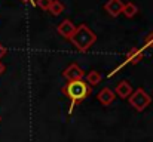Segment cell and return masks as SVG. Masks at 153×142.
I'll return each instance as SVG.
<instances>
[{
	"mask_svg": "<svg viewBox=\"0 0 153 142\" xmlns=\"http://www.w3.org/2000/svg\"><path fill=\"white\" fill-rule=\"evenodd\" d=\"M131 93H132V86H131V83L126 82V80L119 82V85L116 86V95H117L119 98H122V99H126V98H129Z\"/></svg>",
	"mask_w": 153,
	"mask_h": 142,
	"instance_id": "9c48e42d",
	"label": "cell"
},
{
	"mask_svg": "<svg viewBox=\"0 0 153 142\" xmlns=\"http://www.w3.org/2000/svg\"><path fill=\"white\" fill-rule=\"evenodd\" d=\"M4 53H6V47H4L3 45H1V43H0V59H1V58L4 56Z\"/></svg>",
	"mask_w": 153,
	"mask_h": 142,
	"instance_id": "9a60e30c",
	"label": "cell"
},
{
	"mask_svg": "<svg viewBox=\"0 0 153 142\" xmlns=\"http://www.w3.org/2000/svg\"><path fill=\"white\" fill-rule=\"evenodd\" d=\"M131 107L137 111H144L152 104V96L147 93L143 88H138L137 90H132V93L128 98Z\"/></svg>",
	"mask_w": 153,
	"mask_h": 142,
	"instance_id": "3957f363",
	"label": "cell"
},
{
	"mask_svg": "<svg viewBox=\"0 0 153 142\" xmlns=\"http://www.w3.org/2000/svg\"><path fill=\"white\" fill-rule=\"evenodd\" d=\"M0 120H1V117H0Z\"/></svg>",
	"mask_w": 153,
	"mask_h": 142,
	"instance_id": "ac0fdd59",
	"label": "cell"
},
{
	"mask_svg": "<svg viewBox=\"0 0 153 142\" xmlns=\"http://www.w3.org/2000/svg\"><path fill=\"white\" fill-rule=\"evenodd\" d=\"M122 13H123L126 18H134V16L138 13V7H137L135 3H132V1L125 3L123 7H122Z\"/></svg>",
	"mask_w": 153,
	"mask_h": 142,
	"instance_id": "30bf717a",
	"label": "cell"
},
{
	"mask_svg": "<svg viewBox=\"0 0 153 142\" xmlns=\"http://www.w3.org/2000/svg\"><path fill=\"white\" fill-rule=\"evenodd\" d=\"M122 7H123L122 0H108V1L104 4L105 12H107L110 16H113V18H116V16H119V15L122 13Z\"/></svg>",
	"mask_w": 153,
	"mask_h": 142,
	"instance_id": "8992f818",
	"label": "cell"
},
{
	"mask_svg": "<svg viewBox=\"0 0 153 142\" xmlns=\"http://www.w3.org/2000/svg\"><path fill=\"white\" fill-rule=\"evenodd\" d=\"M74 30H76V25H74L70 19H64V21H61V22L58 24V27H56L58 34L62 36L64 39H70V37L73 36Z\"/></svg>",
	"mask_w": 153,
	"mask_h": 142,
	"instance_id": "5b68a950",
	"label": "cell"
},
{
	"mask_svg": "<svg viewBox=\"0 0 153 142\" xmlns=\"http://www.w3.org/2000/svg\"><path fill=\"white\" fill-rule=\"evenodd\" d=\"M149 47H153V33H149L146 36V40H144V45H143V49H149Z\"/></svg>",
	"mask_w": 153,
	"mask_h": 142,
	"instance_id": "5bb4252c",
	"label": "cell"
},
{
	"mask_svg": "<svg viewBox=\"0 0 153 142\" xmlns=\"http://www.w3.org/2000/svg\"><path fill=\"white\" fill-rule=\"evenodd\" d=\"M22 1H28V0H22Z\"/></svg>",
	"mask_w": 153,
	"mask_h": 142,
	"instance_id": "e0dca14e",
	"label": "cell"
},
{
	"mask_svg": "<svg viewBox=\"0 0 153 142\" xmlns=\"http://www.w3.org/2000/svg\"><path fill=\"white\" fill-rule=\"evenodd\" d=\"M114 92L111 90V89H108V88H102L101 90L98 92V95H97V99L101 102L104 107H107V105H110L113 101H114Z\"/></svg>",
	"mask_w": 153,
	"mask_h": 142,
	"instance_id": "ba28073f",
	"label": "cell"
},
{
	"mask_svg": "<svg viewBox=\"0 0 153 142\" xmlns=\"http://www.w3.org/2000/svg\"><path fill=\"white\" fill-rule=\"evenodd\" d=\"M62 76H64L68 82H74V80H83L85 73H83V70H82L77 64H70V65L62 71Z\"/></svg>",
	"mask_w": 153,
	"mask_h": 142,
	"instance_id": "277c9868",
	"label": "cell"
},
{
	"mask_svg": "<svg viewBox=\"0 0 153 142\" xmlns=\"http://www.w3.org/2000/svg\"><path fill=\"white\" fill-rule=\"evenodd\" d=\"M143 53H144V49H143V47H141V49H137V47L131 49V50L128 52V55H126L123 64H138V62L143 59ZM123 64H122V65H123ZM122 65H120V67H122Z\"/></svg>",
	"mask_w": 153,
	"mask_h": 142,
	"instance_id": "52a82bcc",
	"label": "cell"
},
{
	"mask_svg": "<svg viewBox=\"0 0 153 142\" xmlns=\"http://www.w3.org/2000/svg\"><path fill=\"white\" fill-rule=\"evenodd\" d=\"M3 71H4V65H3V64L0 62V76L3 74Z\"/></svg>",
	"mask_w": 153,
	"mask_h": 142,
	"instance_id": "2e32d148",
	"label": "cell"
},
{
	"mask_svg": "<svg viewBox=\"0 0 153 142\" xmlns=\"http://www.w3.org/2000/svg\"><path fill=\"white\" fill-rule=\"evenodd\" d=\"M86 83L89 85V86H97V85H100V82H101V74L98 73V71H91V73H88L86 76Z\"/></svg>",
	"mask_w": 153,
	"mask_h": 142,
	"instance_id": "8fae6325",
	"label": "cell"
},
{
	"mask_svg": "<svg viewBox=\"0 0 153 142\" xmlns=\"http://www.w3.org/2000/svg\"><path fill=\"white\" fill-rule=\"evenodd\" d=\"M51 3H52V0H36V4L40 9H43V10H48L49 6H51Z\"/></svg>",
	"mask_w": 153,
	"mask_h": 142,
	"instance_id": "4fadbf2b",
	"label": "cell"
},
{
	"mask_svg": "<svg viewBox=\"0 0 153 142\" xmlns=\"http://www.w3.org/2000/svg\"><path fill=\"white\" fill-rule=\"evenodd\" d=\"M48 12H49L51 15H53V16H58V15H61V13L64 12V4H62L61 1H58V0H52Z\"/></svg>",
	"mask_w": 153,
	"mask_h": 142,
	"instance_id": "7c38bea8",
	"label": "cell"
},
{
	"mask_svg": "<svg viewBox=\"0 0 153 142\" xmlns=\"http://www.w3.org/2000/svg\"><path fill=\"white\" fill-rule=\"evenodd\" d=\"M61 90H62V93L70 99L68 114H71L73 110H74V107L77 104H80L83 99H86L91 95V86L85 80H74V82H68Z\"/></svg>",
	"mask_w": 153,
	"mask_h": 142,
	"instance_id": "6da1fadb",
	"label": "cell"
},
{
	"mask_svg": "<svg viewBox=\"0 0 153 142\" xmlns=\"http://www.w3.org/2000/svg\"><path fill=\"white\" fill-rule=\"evenodd\" d=\"M70 42L73 43V46L76 47L79 52L85 53V52H88L91 47L94 46V43L97 42V36L88 25L82 24V25L76 27L73 36L70 37Z\"/></svg>",
	"mask_w": 153,
	"mask_h": 142,
	"instance_id": "7a4b0ae2",
	"label": "cell"
}]
</instances>
